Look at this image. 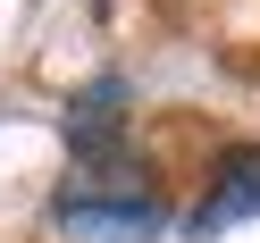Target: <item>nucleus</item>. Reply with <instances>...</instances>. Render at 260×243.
<instances>
[{"label": "nucleus", "mask_w": 260, "mask_h": 243, "mask_svg": "<svg viewBox=\"0 0 260 243\" xmlns=\"http://www.w3.org/2000/svg\"><path fill=\"white\" fill-rule=\"evenodd\" d=\"M51 218L68 226V235H84V243H143V235H159V193L143 185V168H118V159H84V168L59 185V201H51Z\"/></svg>", "instance_id": "f257e3e1"}, {"label": "nucleus", "mask_w": 260, "mask_h": 243, "mask_svg": "<svg viewBox=\"0 0 260 243\" xmlns=\"http://www.w3.org/2000/svg\"><path fill=\"white\" fill-rule=\"evenodd\" d=\"M243 218H260V143L218 151V168H210L202 201H193V218H185V243H210V235H226V226H243Z\"/></svg>", "instance_id": "f03ea898"}, {"label": "nucleus", "mask_w": 260, "mask_h": 243, "mask_svg": "<svg viewBox=\"0 0 260 243\" xmlns=\"http://www.w3.org/2000/svg\"><path fill=\"white\" fill-rule=\"evenodd\" d=\"M59 134H68L76 159H118V143H126V84H118V76L84 84L68 101V118H59Z\"/></svg>", "instance_id": "7ed1b4c3"}]
</instances>
